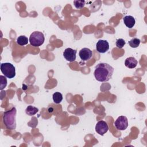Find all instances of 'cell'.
I'll return each instance as SVG.
<instances>
[{"label":"cell","instance_id":"9a60e30c","mask_svg":"<svg viewBox=\"0 0 147 147\" xmlns=\"http://www.w3.org/2000/svg\"><path fill=\"white\" fill-rule=\"evenodd\" d=\"M141 41L138 38H133L129 41V44L131 48H137L139 46Z\"/></svg>","mask_w":147,"mask_h":147},{"label":"cell","instance_id":"30bf717a","mask_svg":"<svg viewBox=\"0 0 147 147\" xmlns=\"http://www.w3.org/2000/svg\"><path fill=\"white\" fill-rule=\"evenodd\" d=\"M123 22L124 24L127 28L131 29L132 28L136 23V21L134 18L131 16H126L123 18Z\"/></svg>","mask_w":147,"mask_h":147},{"label":"cell","instance_id":"6da1fadb","mask_svg":"<svg viewBox=\"0 0 147 147\" xmlns=\"http://www.w3.org/2000/svg\"><path fill=\"white\" fill-rule=\"evenodd\" d=\"M114 71V68L109 64L101 63L95 67L94 74L96 80L100 82H106L111 78Z\"/></svg>","mask_w":147,"mask_h":147},{"label":"cell","instance_id":"5b68a950","mask_svg":"<svg viewBox=\"0 0 147 147\" xmlns=\"http://www.w3.org/2000/svg\"><path fill=\"white\" fill-rule=\"evenodd\" d=\"M114 125L118 130H124L128 126V121L125 116L119 117L114 122Z\"/></svg>","mask_w":147,"mask_h":147},{"label":"cell","instance_id":"4fadbf2b","mask_svg":"<svg viewBox=\"0 0 147 147\" xmlns=\"http://www.w3.org/2000/svg\"><path fill=\"white\" fill-rule=\"evenodd\" d=\"M17 43L21 46L26 45L28 43V38L25 36H20L17 38Z\"/></svg>","mask_w":147,"mask_h":147},{"label":"cell","instance_id":"277c9868","mask_svg":"<svg viewBox=\"0 0 147 147\" xmlns=\"http://www.w3.org/2000/svg\"><path fill=\"white\" fill-rule=\"evenodd\" d=\"M1 71L5 77L12 79L16 76L15 67L10 63H3L1 64Z\"/></svg>","mask_w":147,"mask_h":147},{"label":"cell","instance_id":"7a4b0ae2","mask_svg":"<svg viewBox=\"0 0 147 147\" xmlns=\"http://www.w3.org/2000/svg\"><path fill=\"white\" fill-rule=\"evenodd\" d=\"M16 107H13L11 110L5 111L3 115V123L7 129L14 130L16 127Z\"/></svg>","mask_w":147,"mask_h":147},{"label":"cell","instance_id":"2e32d148","mask_svg":"<svg viewBox=\"0 0 147 147\" xmlns=\"http://www.w3.org/2000/svg\"><path fill=\"white\" fill-rule=\"evenodd\" d=\"M74 5L75 7L78 9H80L83 8L85 5V1H78V0H75L74 1Z\"/></svg>","mask_w":147,"mask_h":147},{"label":"cell","instance_id":"ba28073f","mask_svg":"<svg viewBox=\"0 0 147 147\" xmlns=\"http://www.w3.org/2000/svg\"><path fill=\"white\" fill-rule=\"evenodd\" d=\"M96 51L100 53H104L109 49V44L106 40H99L96 44Z\"/></svg>","mask_w":147,"mask_h":147},{"label":"cell","instance_id":"8fae6325","mask_svg":"<svg viewBox=\"0 0 147 147\" xmlns=\"http://www.w3.org/2000/svg\"><path fill=\"white\" fill-rule=\"evenodd\" d=\"M137 60L134 57H127L125 61V65L129 68H134L137 65Z\"/></svg>","mask_w":147,"mask_h":147},{"label":"cell","instance_id":"52a82bcc","mask_svg":"<svg viewBox=\"0 0 147 147\" xmlns=\"http://www.w3.org/2000/svg\"><path fill=\"white\" fill-rule=\"evenodd\" d=\"M77 51L76 49H73L71 48H66L63 52V56L68 61L72 62L76 59V55Z\"/></svg>","mask_w":147,"mask_h":147},{"label":"cell","instance_id":"9c48e42d","mask_svg":"<svg viewBox=\"0 0 147 147\" xmlns=\"http://www.w3.org/2000/svg\"><path fill=\"white\" fill-rule=\"evenodd\" d=\"M79 55L81 60L83 61H87L92 57V52L89 48H83L79 51Z\"/></svg>","mask_w":147,"mask_h":147},{"label":"cell","instance_id":"8992f818","mask_svg":"<svg viewBox=\"0 0 147 147\" xmlns=\"http://www.w3.org/2000/svg\"><path fill=\"white\" fill-rule=\"evenodd\" d=\"M109 126L107 123L104 121H99L95 126V131L98 134L103 136L108 131Z\"/></svg>","mask_w":147,"mask_h":147},{"label":"cell","instance_id":"7c38bea8","mask_svg":"<svg viewBox=\"0 0 147 147\" xmlns=\"http://www.w3.org/2000/svg\"><path fill=\"white\" fill-rule=\"evenodd\" d=\"M38 111V109L37 107L31 105L28 106L25 109L26 114L30 116H33L35 115Z\"/></svg>","mask_w":147,"mask_h":147},{"label":"cell","instance_id":"e0dca14e","mask_svg":"<svg viewBox=\"0 0 147 147\" xmlns=\"http://www.w3.org/2000/svg\"><path fill=\"white\" fill-rule=\"evenodd\" d=\"M125 41L122 38H118L116 40L115 45L118 48H122L125 45Z\"/></svg>","mask_w":147,"mask_h":147},{"label":"cell","instance_id":"5bb4252c","mask_svg":"<svg viewBox=\"0 0 147 147\" xmlns=\"http://www.w3.org/2000/svg\"><path fill=\"white\" fill-rule=\"evenodd\" d=\"M52 98H53V102L55 103L59 104L63 100V95H62V94L60 92H56L53 93V96H52Z\"/></svg>","mask_w":147,"mask_h":147},{"label":"cell","instance_id":"ac0fdd59","mask_svg":"<svg viewBox=\"0 0 147 147\" xmlns=\"http://www.w3.org/2000/svg\"><path fill=\"white\" fill-rule=\"evenodd\" d=\"M0 81H1V90H2L7 85V80L6 78L2 75L0 76Z\"/></svg>","mask_w":147,"mask_h":147},{"label":"cell","instance_id":"3957f363","mask_svg":"<svg viewBox=\"0 0 147 147\" xmlns=\"http://www.w3.org/2000/svg\"><path fill=\"white\" fill-rule=\"evenodd\" d=\"M45 41L44 34L39 31L33 32L29 37V42L31 45L36 47H38L43 44Z\"/></svg>","mask_w":147,"mask_h":147}]
</instances>
